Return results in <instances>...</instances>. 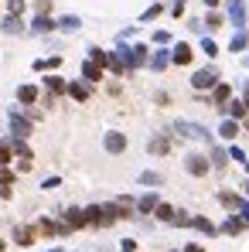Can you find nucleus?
<instances>
[{
    "mask_svg": "<svg viewBox=\"0 0 249 252\" xmlns=\"http://www.w3.org/2000/svg\"><path fill=\"white\" fill-rule=\"evenodd\" d=\"M219 201H222L225 208H236V211H239V204H243V198H239V194H232V191H222V194H219Z\"/></svg>",
    "mask_w": 249,
    "mask_h": 252,
    "instance_id": "obj_17",
    "label": "nucleus"
},
{
    "mask_svg": "<svg viewBox=\"0 0 249 252\" xmlns=\"http://www.w3.org/2000/svg\"><path fill=\"white\" fill-rule=\"evenodd\" d=\"M246 225H249V222H243V218H236V215H232V218L225 222V232H229V235H239Z\"/></svg>",
    "mask_w": 249,
    "mask_h": 252,
    "instance_id": "obj_19",
    "label": "nucleus"
},
{
    "mask_svg": "<svg viewBox=\"0 0 249 252\" xmlns=\"http://www.w3.org/2000/svg\"><path fill=\"white\" fill-rule=\"evenodd\" d=\"M17 99H21V102H27V106H31V102H34V99H38V89H34V85H21V89H17Z\"/></svg>",
    "mask_w": 249,
    "mask_h": 252,
    "instance_id": "obj_16",
    "label": "nucleus"
},
{
    "mask_svg": "<svg viewBox=\"0 0 249 252\" xmlns=\"http://www.w3.org/2000/svg\"><path fill=\"white\" fill-rule=\"evenodd\" d=\"M215 82H219V72H215V68H201V72H195V78H191L195 89H212Z\"/></svg>",
    "mask_w": 249,
    "mask_h": 252,
    "instance_id": "obj_3",
    "label": "nucleus"
},
{
    "mask_svg": "<svg viewBox=\"0 0 249 252\" xmlns=\"http://www.w3.org/2000/svg\"><path fill=\"white\" fill-rule=\"evenodd\" d=\"M157 204H161V201H157V194H144V198L137 201V208H140V211H157Z\"/></svg>",
    "mask_w": 249,
    "mask_h": 252,
    "instance_id": "obj_18",
    "label": "nucleus"
},
{
    "mask_svg": "<svg viewBox=\"0 0 249 252\" xmlns=\"http://www.w3.org/2000/svg\"><path fill=\"white\" fill-rule=\"evenodd\" d=\"M191 225H195V228H201L205 235H215V225H212L208 218H191Z\"/></svg>",
    "mask_w": 249,
    "mask_h": 252,
    "instance_id": "obj_22",
    "label": "nucleus"
},
{
    "mask_svg": "<svg viewBox=\"0 0 249 252\" xmlns=\"http://www.w3.org/2000/svg\"><path fill=\"white\" fill-rule=\"evenodd\" d=\"M48 252H62V249H48Z\"/></svg>",
    "mask_w": 249,
    "mask_h": 252,
    "instance_id": "obj_42",
    "label": "nucleus"
},
{
    "mask_svg": "<svg viewBox=\"0 0 249 252\" xmlns=\"http://www.w3.org/2000/svg\"><path fill=\"white\" fill-rule=\"evenodd\" d=\"M140 181H144V184H161V174H150V171H147V174H140Z\"/></svg>",
    "mask_w": 249,
    "mask_h": 252,
    "instance_id": "obj_34",
    "label": "nucleus"
},
{
    "mask_svg": "<svg viewBox=\"0 0 249 252\" xmlns=\"http://www.w3.org/2000/svg\"><path fill=\"white\" fill-rule=\"evenodd\" d=\"M14 157V143H0V164H10Z\"/></svg>",
    "mask_w": 249,
    "mask_h": 252,
    "instance_id": "obj_27",
    "label": "nucleus"
},
{
    "mask_svg": "<svg viewBox=\"0 0 249 252\" xmlns=\"http://www.w3.org/2000/svg\"><path fill=\"white\" fill-rule=\"evenodd\" d=\"M3 246H7V242H3V239H0V252H3Z\"/></svg>",
    "mask_w": 249,
    "mask_h": 252,
    "instance_id": "obj_41",
    "label": "nucleus"
},
{
    "mask_svg": "<svg viewBox=\"0 0 249 252\" xmlns=\"http://www.w3.org/2000/svg\"><path fill=\"white\" fill-rule=\"evenodd\" d=\"M14 160H17L21 171H31V167H34V157H31V150H27V143L17 140V136H14Z\"/></svg>",
    "mask_w": 249,
    "mask_h": 252,
    "instance_id": "obj_2",
    "label": "nucleus"
},
{
    "mask_svg": "<svg viewBox=\"0 0 249 252\" xmlns=\"http://www.w3.org/2000/svg\"><path fill=\"white\" fill-rule=\"evenodd\" d=\"M51 27H55V24H51V21H48L45 14H41V17L34 21V31H51Z\"/></svg>",
    "mask_w": 249,
    "mask_h": 252,
    "instance_id": "obj_30",
    "label": "nucleus"
},
{
    "mask_svg": "<svg viewBox=\"0 0 249 252\" xmlns=\"http://www.w3.org/2000/svg\"><path fill=\"white\" fill-rule=\"evenodd\" d=\"M69 96H72V99H79V102H85V99H89V85L72 82V85H69Z\"/></svg>",
    "mask_w": 249,
    "mask_h": 252,
    "instance_id": "obj_14",
    "label": "nucleus"
},
{
    "mask_svg": "<svg viewBox=\"0 0 249 252\" xmlns=\"http://www.w3.org/2000/svg\"><path fill=\"white\" fill-rule=\"evenodd\" d=\"M65 225H69V228H85V225H89V222H85V211L69 208V211H65Z\"/></svg>",
    "mask_w": 249,
    "mask_h": 252,
    "instance_id": "obj_10",
    "label": "nucleus"
},
{
    "mask_svg": "<svg viewBox=\"0 0 249 252\" xmlns=\"http://www.w3.org/2000/svg\"><path fill=\"white\" fill-rule=\"evenodd\" d=\"M201 48H205V55H208V58H215V55H219V45H215V41H208V38L201 41Z\"/></svg>",
    "mask_w": 249,
    "mask_h": 252,
    "instance_id": "obj_31",
    "label": "nucleus"
},
{
    "mask_svg": "<svg viewBox=\"0 0 249 252\" xmlns=\"http://www.w3.org/2000/svg\"><path fill=\"white\" fill-rule=\"evenodd\" d=\"M89 62H96V65H109V55H106V51H99V48H89Z\"/></svg>",
    "mask_w": 249,
    "mask_h": 252,
    "instance_id": "obj_23",
    "label": "nucleus"
},
{
    "mask_svg": "<svg viewBox=\"0 0 249 252\" xmlns=\"http://www.w3.org/2000/svg\"><path fill=\"white\" fill-rule=\"evenodd\" d=\"M150 65H154L157 72H161V68H167V55H164V51H157V55L150 58Z\"/></svg>",
    "mask_w": 249,
    "mask_h": 252,
    "instance_id": "obj_33",
    "label": "nucleus"
},
{
    "mask_svg": "<svg viewBox=\"0 0 249 252\" xmlns=\"http://www.w3.org/2000/svg\"><path fill=\"white\" fill-rule=\"evenodd\" d=\"M58 27H65V31H79V17H62Z\"/></svg>",
    "mask_w": 249,
    "mask_h": 252,
    "instance_id": "obj_29",
    "label": "nucleus"
},
{
    "mask_svg": "<svg viewBox=\"0 0 249 252\" xmlns=\"http://www.w3.org/2000/svg\"><path fill=\"white\" fill-rule=\"evenodd\" d=\"M167 150H171L167 136H154V140H150V153H167Z\"/></svg>",
    "mask_w": 249,
    "mask_h": 252,
    "instance_id": "obj_20",
    "label": "nucleus"
},
{
    "mask_svg": "<svg viewBox=\"0 0 249 252\" xmlns=\"http://www.w3.org/2000/svg\"><path fill=\"white\" fill-rule=\"evenodd\" d=\"M225 109H229V116H232V120H243V116H246V106H243V102H229Z\"/></svg>",
    "mask_w": 249,
    "mask_h": 252,
    "instance_id": "obj_26",
    "label": "nucleus"
},
{
    "mask_svg": "<svg viewBox=\"0 0 249 252\" xmlns=\"http://www.w3.org/2000/svg\"><path fill=\"white\" fill-rule=\"evenodd\" d=\"M246 191H249V184H246Z\"/></svg>",
    "mask_w": 249,
    "mask_h": 252,
    "instance_id": "obj_43",
    "label": "nucleus"
},
{
    "mask_svg": "<svg viewBox=\"0 0 249 252\" xmlns=\"http://www.w3.org/2000/svg\"><path fill=\"white\" fill-rule=\"evenodd\" d=\"M229 96H232V89H229V85H215L212 102H215V106H229Z\"/></svg>",
    "mask_w": 249,
    "mask_h": 252,
    "instance_id": "obj_13",
    "label": "nucleus"
},
{
    "mask_svg": "<svg viewBox=\"0 0 249 252\" xmlns=\"http://www.w3.org/2000/svg\"><path fill=\"white\" fill-rule=\"evenodd\" d=\"M21 10H24V0H10V14H14V17H17V14H21Z\"/></svg>",
    "mask_w": 249,
    "mask_h": 252,
    "instance_id": "obj_37",
    "label": "nucleus"
},
{
    "mask_svg": "<svg viewBox=\"0 0 249 252\" xmlns=\"http://www.w3.org/2000/svg\"><path fill=\"white\" fill-rule=\"evenodd\" d=\"M184 252H205V249H201V246H188Z\"/></svg>",
    "mask_w": 249,
    "mask_h": 252,
    "instance_id": "obj_39",
    "label": "nucleus"
},
{
    "mask_svg": "<svg viewBox=\"0 0 249 252\" xmlns=\"http://www.w3.org/2000/svg\"><path fill=\"white\" fill-rule=\"evenodd\" d=\"M116 55L123 58V65H130V68H140V65L147 62V48H144V45H137V48H120Z\"/></svg>",
    "mask_w": 249,
    "mask_h": 252,
    "instance_id": "obj_1",
    "label": "nucleus"
},
{
    "mask_svg": "<svg viewBox=\"0 0 249 252\" xmlns=\"http://www.w3.org/2000/svg\"><path fill=\"white\" fill-rule=\"evenodd\" d=\"M219 133H222L225 140H236V133H239V120H225V123L219 126Z\"/></svg>",
    "mask_w": 249,
    "mask_h": 252,
    "instance_id": "obj_15",
    "label": "nucleus"
},
{
    "mask_svg": "<svg viewBox=\"0 0 249 252\" xmlns=\"http://www.w3.org/2000/svg\"><path fill=\"white\" fill-rule=\"evenodd\" d=\"M246 45H249V34H246V31H239V34L232 38V45H229V51H243Z\"/></svg>",
    "mask_w": 249,
    "mask_h": 252,
    "instance_id": "obj_21",
    "label": "nucleus"
},
{
    "mask_svg": "<svg viewBox=\"0 0 249 252\" xmlns=\"http://www.w3.org/2000/svg\"><path fill=\"white\" fill-rule=\"evenodd\" d=\"M229 17H232V24L243 31V24H246V7H243V0H229Z\"/></svg>",
    "mask_w": 249,
    "mask_h": 252,
    "instance_id": "obj_6",
    "label": "nucleus"
},
{
    "mask_svg": "<svg viewBox=\"0 0 249 252\" xmlns=\"http://www.w3.org/2000/svg\"><path fill=\"white\" fill-rule=\"evenodd\" d=\"M34 239H38L34 228H27V225H17V228H14V242H17V246H31Z\"/></svg>",
    "mask_w": 249,
    "mask_h": 252,
    "instance_id": "obj_9",
    "label": "nucleus"
},
{
    "mask_svg": "<svg viewBox=\"0 0 249 252\" xmlns=\"http://www.w3.org/2000/svg\"><path fill=\"white\" fill-rule=\"evenodd\" d=\"M184 167H188L195 177H205V174H208V157H201V153H191V157L184 160Z\"/></svg>",
    "mask_w": 249,
    "mask_h": 252,
    "instance_id": "obj_4",
    "label": "nucleus"
},
{
    "mask_svg": "<svg viewBox=\"0 0 249 252\" xmlns=\"http://www.w3.org/2000/svg\"><path fill=\"white\" fill-rule=\"evenodd\" d=\"M10 129H14V136H17V140H24V136L31 133V123H27L24 116H17V113H10Z\"/></svg>",
    "mask_w": 249,
    "mask_h": 252,
    "instance_id": "obj_7",
    "label": "nucleus"
},
{
    "mask_svg": "<svg viewBox=\"0 0 249 252\" xmlns=\"http://www.w3.org/2000/svg\"><path fill=\"white\" fill-rule=\"evenodd\" d=\"M205 24L215 31V27H222V17H219V14H208V21H205Z\"/></svg>",
    "mask_w": 249,
    "mask_h": 252,
    "instance_id": "obj_35",
    "label": "nucleus"
},
{
    "mask_svg": "<svg viewBox=\"0 0 249 252\" xmlns=\"http://www.w3.org/2000/svg\"><path fill=\"white\" fill-rule=\"evenodd\" d=\"M82 75L89 78V82H99V78H102V65H96V62H85V65H82Z\"/></svg>",
    "mask_w": 249,
    "mask_h": 252,
    "instance_id": "obj_12",
    "label": "nucleus"
},
{
    "mask_svg": "<svg viewBox=\"0 0 249 252\" xmlns=\"http://www.w3.org/2000/svg\"><path fill=\"white\" fill-rule=\"evenodd\" d=\"M212 160H215V167H225V153L222 150H212Z\"/></svg>",
    "mask_w": 249,
    "mask_h": 252,
    "instance_id": "obj_36",
    "label": "nucleus"
},
{
    "mask_svg": "<svg viewBox=\"0 0 249 252\" xmlns=\"http://www.w3.org/2000/svg\"><path fill=\"white\" fill-rule=\"evenodd\" d=\"M177 133L195 136V140H208V129H205L201 123H184V120H181V123H177Z\"/></svg>",
    "mask_w": 249,
    "mask_h": 252,
    "instance_id": "obj_5",
    "label": "nucleus"
},
{
    "mask_svg": "<svg viewBox=\"0 0 249 252\" xmlns=\"http://www.w3.org/2000/svg\"><path fill=\"white\" fill-rule=\"evenodd\" d=\"M106 150L109 153H123L126 150V136L123 133H106Z\"/></svg>",
    "mask_w": 249,
    "mask_h": 252,
    "instance_id": "obj_8",
    "label": "nucleus"
},
{
    "mask_svg": "<svg viewBox=\"0 0 249 252\" xmlns=\"http://www.w3.org/2000/svg\"><path fill=\"white\" fill-rule=\"evenodd\" d=\"M174 215H177V211H174L171 204H157V218H161V222H174Z\"/></svg>",
    "mask_w": 249,
    "mask_h": 252,
    "instance_id": "obj_24",
    "label": "nucleus"
},
{
    "mask_svg": "<svg viewBox=\"0 0 249 252\" xmlns=\"http://www.w3.org/2000/svg\"><path fill=\"white\" fill-rule=\"evenodd\" d=\"M45 85H48L51 92H69V85H65L62 78H55V75H51V78H45Z\"/></svg>",
    "mask_w": 249,
    "mask_h": 252,
    "instance_id": "obj_25",
    "label": "nucleus"
},
{
    "mask_svg": "<svg viewBox=\"0 0 249 252\" xmlns=\"http://www.w3.org/2000/svg\"><path fill=\"white\" fill-rule=\"evenodd\" d=\"M205 3H208V7H215V3H219V0H205Z\"/></svg>",
    "mask_w": 249,
    "mask_h": 252,
    "instance_id": "obj_40",
    "label": "nucleus"
},
{
    "mask_svg": "<svg viewBox=\"0 0 249 252\" xmlns=\"http://www.w3.org/2000/svg\"><path fill=\"white\" fill-rule=\"evenodd\" d=\"M3 31H7V34H14V31H21V21H17V17L10 14V17L3 21Z\"/></svg>",
    "mask_w": 249,
    "mask_h": 252,
    "instance_id": "obj_28",
    "label": "nucleus"
},
{
    "mask_svg": "<svg viewBox=\"0 0 249 252\" xmlns=\"http://www.w3.org/2000/svg\"><path fill=\"white\" fill-rule=\"evenodd\" d=\"M10 184H14V174L7 167H0V188H10Z\"/></svg>",
    "mask_w": 249,
    "mask_h": 252,
    "instance_id": "obj_32",
    "label": "nucleus"
},
{
    "mask_svg": "<svg viewBox=\"0 0 249 252\" xmlns=\"http://www.w3.org/2000/svg\"><path fill=\"white\" fill-rule=\"evenodd\" d=\"M232 160H239V164H246V153H243L239 147H232Z\"/></svg>",
    "mask_w": 249,
    "mask_h": 252,
    "instance_id": "obj_38",
    "label": "nucleus"
},
{
    "mask_svg": "<svg viewBox=\"0 0 249 252\" xmlns=\"http://www.w3.org/2000/svg\"><path fill=\"white\" fill-rule=\"evenodd\" d=\"M191 55H195V51H191L188 45H177L174 55H171V62H174V65H188V62H191Z\"/></svg>",
    "mask_w": 249,
    "mask_h": 252,
    "instance_id": "obj_11",
    "label": "nucleus"
}]
</instances>
